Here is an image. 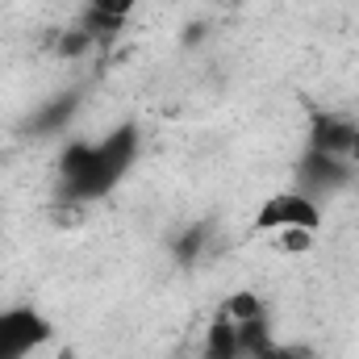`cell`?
Returning a JSON list of instances; mask_svg holds the SVG:
<instances>
[{
	"label": "cell",
	"mask_w": 359,
	"mask_h": 359,
	"mask_svg": "<svg viewBox=\"0 0 359 359\" xmlns=\"http://www.w3.org/2000/svg\"><path fill=\"white\" fill-rule=\"evenodd\" d=\"M138 151H142V134H138L134 121H121L117 130H109L96 142H72L59 155V188H63V196L76 201V205L109 196L126 180V172L134 168Z\"/></svg>",
	"instance_id": "obj_1"
},
{
	"label": "cell",
	"mask_w": 359,
	"mask_h": 359,
	"mask_svg": "<svg viewBox=\"0 0 359 359\" xmlns=\"http://www.w3.org/2000/svg\"><path fill=\"white\" fill-rule=\"evenodd\" d=\"M322 230V205L318 196L301 192V188H284V192H271L268 201L255 209L251 217V234H276V230Z\"/></svg>",
	"instance_id": "obj_2"
},
{
	"label": "cell",
	"mask_w": 359,
	"mask_h": 359,
	"mask_svg": "<svg viewBox=\"0 0 359 359\" xmlns=\"http://www.w3.org/2000/svg\"><path fill=\"white\" fill-rule=\"evenodd\" d=\"M50 334H55V326L34 305L0 309V359H29L50 343Z\"/></svg>",
	"instance_id": "obj_3"
},
{
	"label": "cell",
	"mask_w": 359,
	"mask_h": 359,
	"mask_svg": "<svg viewBox=\"0 0 359 359\" xmlns=\"http://www.w3.org/2000/svg\"><path fill=\"white\" fill-rule=\"evenodd\" d=\"M309 151L359 168V121L343 117V113H313V121H309Z\"/></svg>",
	"instance_id": "obj_4"
},
{
	"label": "cell",
	"mask_w": 359,
	"mask_h": 359,
	"mask_svg": "<svg viewBox=\"0 0 359 359\" xmlns=\"http://www.w3.org/2000/svg\"><path fill=\"white\" fill-rule=\"evenodd\" d=\"M351 163H339L330 155H318V151H305V163H301V192H330V188H343L351 180Z\"/></svg>",
	"instance_id": "obj_5"
},
{
	"label": "cell",
	"mask_w": 359,
	"mask_h": 359,
	"mask_svg": "<svg viewBox=\"0 0 359 359\" xmlns=\"http://www.w3.org/2000/svg\"><path fill=\"white\" fill-rule=\"evenodd\" d=\"M217 318H222V322H230V326H247V322L268 318V309H264V301H259L255 292H234V297H226V301H222Z\"/></svg>",
	"instance_id": "obj_6"
},
{
	"label": "cell",
	"mask_w": 359,
	"mask_h": 359,
	"mask_svg": "<svg viewBox=\"0 0 359 359\" xmlns=\"http://www.w3.org/2000/svg\"><path fill=\"white\" fill-rule=\"evenodd\" d=\"M271 243H276V251L280 255H305V251H313V243H318V230H276L268 234Z\"/></svg>",
	"instance_id": "obj_7"
},
{
	"label": "cell",
	"mask_w": 359,
	"mask_h": 359,
	"mask_svg": "<svg viewBox=\"0 0 359 359\" xmlns=\"http://www.w3.org/2000/svg\"><path fill=\"white\" fill-rule=\"evenodd\" d=\"M92 4V21H100V25H109V29H117L134 8H138V0H88Z\"/></svg>",
	"instance_id": "obj_8"
}]
</instances>
